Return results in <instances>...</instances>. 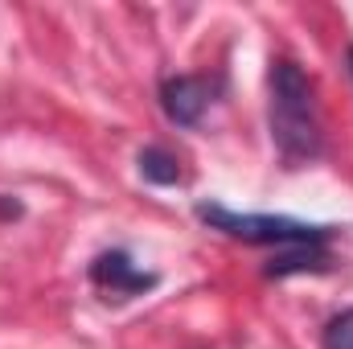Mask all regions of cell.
Segmentation results:
<instances>
[{"label": "cell", "instance_id": "obj_1", "mask_svg": "<svg viewBox=\"0 0 353 349\" xmlns=\"http://www.w3.org/2000/svg\"><path fill=\"white\" fill-rule=\"evenodd\" d=\"M271 140L288 165H308L325 148L321 132V107H316V87L312 79L292 62L279 58L271 62Z\"/></svg>", "mask_w": 353, "mask_h": 349}, {"label": "cell", "instance_id": "obj_7", "mask_svg": "<svg viewBox=\"0 0 353 349\" xmlns=\"http://www.w3.org/2000/svg\"><path fill=\"white\" fill-rule=\"evenodd\" d=\"M321 346H325V349H353V308L337 312V317L325 325Z\"/></svg>", "mask_w": 353, "mask_h": 349}, {"label": "cell", "instance_id": "obj_6", "mask_svg": "<svg viewBox=\"0 0 353 349\" xmlns=\"http://www.w3.org/2000/svg\"><path fill=\"white\" fill-rule=\"evenodd\" d=\"M136 165H140V177L152 181V185H176V181H181V165H176V157L169 152V148H161V144L140 148Z\"/></svg>", "mask_w": 353, "mask_h": 349}, {"label": "cell", "instance_id": "obj_2", "mask_svg": "<svg viewBox=\"0 0 353 349\" xmlns=\"http://www.w3.org/2000/svg\"><path fill=\"white\" fill-rule=\"evenodd\" d=\"M210 230L226 235V239H243L255 247H325L337 226L325 222H304V218H288V214H247V210H230L222 201H197L193 210Z\"/></svg>", "mask_w": 353, "mask_h": 349}, {"label": "cell", "instance_id": "obj_8", "mask_svg": "<svg viewBox=\"0 0 353 349\" xmlns=\"http://www.w3.org/2000/svg\"><path fill=\"white\" fill-rule=\"evenodd\" d=\"M345 58H350V70H353V46H350V50H345Z\"/></svg>", "mask_w": 353, "mask_h": 349}, {"label": "cell", "instance_id": "obj_5", "mask_svg": "<svg viewBox=\"0 0 353 349\" xmlns=\"http://www.w3.org/2000/svg\"><path fill=\"white\" fill-rule=\"evenodd\" d=\"M333 255L325 247H279V255L263 267L267 279H283V275H300V271H329Z\"/></svg>", "mask_w": 353, "mask_h": 349}, {"label": "cell", "instance_id": "obj_4", "mask_svg": "<svg viewBox=\"0 0 353 349\" xmlns=\"http://www.w3.org/2000/svg\"><path fill=\"white\" fill-rule=\"evenodd\" d=\"M210 99H214V87H210V79H201V74H169V79L161 83V107H165V115L173 119L176 128L201 123Z\"/></svg>", "mask_w": 353, "mask_h": 349}, {"label": "cell", "instance_id": "obj_3", "mask_svg": "<svg viewBox=\"0 0 353 349\" xmlns=\"http://www.w3.org/2000/svg\"><path fill=\"white\" fill-rule=\"evenodd\" d=\"M90 283L103 288L115 300H128V296H144L148 288H157V275L152 271H140L128 251H103V255H94V263H90Z\"/></svg>", "mask_w": 353, "mask_h": 349}]
</instances>
